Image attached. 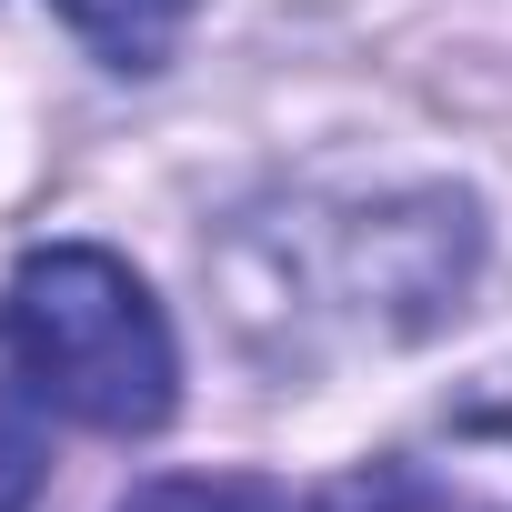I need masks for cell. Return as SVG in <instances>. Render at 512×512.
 <instances>
[{
    "instance_id": "1",
    "label": "cell",
    "mask_w": 512,
    "mask_h": 512,
    "mask_svg": "<svg viewBox=\"0 0 512 512\" xmlns=\"http://www.w3.org/2000/svg\"><path fill=\"white\" fill-rule=\"evenodd\" d=\"M0 352L31 382V402L91 432H161L181 402V352L161 302L131 282V262L91 241L21 251V272L0 282Z\"/></svg>"
},
{
    "instance_id": "2",
    "label": "cell",
    "mask_w": 512,
    "mask_h": 512,
    "mask_svg": "<svg viewBox=\"0 0 512 512\" xmlns=\"http://www.w3.org/2000/svg\"><path fill=\"white\" fill-rule=\"evenodd\" d=\"M322 512H512V432H462L442 452L362 462L322 492Z\"/></svg>"
},
{
    "instance_id": "3",
    "label": "cell",
    "mask_w": 512,
    "mask_h": 512,
    "mask_svg": "<svg viewBox=\"0 0 512 512\" xmlns=\"http://www.w3.org/2000/svg\"><path fill=\"white\" fill-rule=\"evenodd\" d=\"M51 11L111 61V71H161V51L181 41L191 0H51Z\"/></svg>"
},
{
    "instance_id": "4",
    "label": "cell",
    "mask_w": 512,
    "mask_h": 512,
    "mask_svg": "<svg viewBox=\"0 0 512 512\" xmlns=\"http://www.w3.org/2000/svg\"><path fill=\"white\" fill-rule=\"evenodd\" d=\"M121 512H292V492H272L262 472H161Z\"/></svg>"
},
{
    "instance_id": "5",
    "label": "cell",
    "mask_w": 512,
    "mask_h": 512,
    "mask_svg": "<svg viewBox=\"0 0 512 512\" xmlns=\"http://www.w3.org/2000/svg\"><path fill=\"white\" fill-rule=\"evenodd\" d=\"M41 482H51V452H41V422L0 392V512H31L41 502Z\"/></svg>"
}]
</instances>
